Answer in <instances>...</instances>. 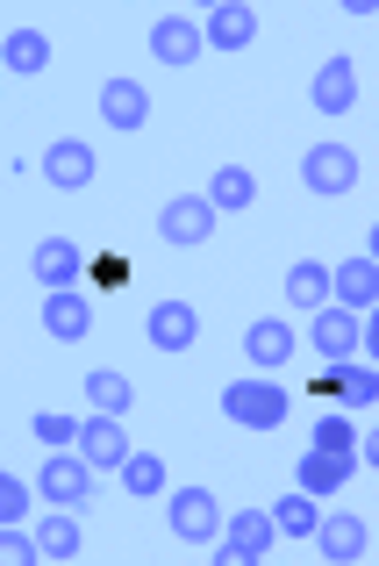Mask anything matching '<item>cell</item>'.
I'll return each mask as SVG.
<instances>
[{"instance_id": "cell-28", "label": "cell", "mask_w": 379, "mask_h": 566, "mask_svg": "<svg viewBox=\"0 0 379 566\" xmlns=\"http://www.w3.org/2000/svg\"><path fill=\"white\" fill-rule=\"evenodd\" d=\"M337 387L351 395V409H372V401H379V374H372L366 359H344L337 366Z\"/></svg>"}, {"instance_id": "cell-19", "label": "cell", "mask_w": 379, "mask_h": 566, "mask_svg": "<svg viewBox=\"0 0 379 566\" xmlns=\"http://www.w3.org/2000/svg\"><path fill=\"white\" fill-rule=\"evenodd\" d=\"M308 94H315V108H323V115H344L358 101V65H351V57H323V72H315Z\"/></svg>"}, {"instance_id": "cell-3", "label": "cell", "mask_w": 379, "mask_h": 566, "mask_svg": "<svg viewBox=\"0 0 379 566\" xmlns=\"http://www.w3.org/2000/svg\"><path fill=\"white\" fill-rule=\"evenodd\" d=\"M36 488H43V502H51V510H80V502L94 495V467H86L80 452H72V459L51 452V459L36 467Z\"/></svg>"}, {"instance_id": "cell-30", "label": "cell", "mask_w": 379, "mask_h": 566, "mask_svg": "<svg viewBox=\"0 0 379 566\" xmlns=\"http://www.w3.org/2000/svg\"><path fill=\"white\" fill-rule=\"evenodd\" d=\"M308 438H315V452H351V444H358V430L344 423V416H315V430H308Z\"/></svg>"}, {"instance_id": "cell-12", "label": "cell", "mask_w": 379, "mask_h": 566, "mask_svg": "<svg viewBox=\"0 0 379 566\" xmlns=\"http://www.w3.org/2000/svg\"><path fill=\"white\" fill-rule=\"evenodd\" d=\"M329 294H337V308H351V316H366L379 302V259L372 251H358V259H344L337 273H329Z\"/></svg>"}, {"instance_id": "cell-32", "label": "cell", "mask_w": 379, "mask_h": 566, "mask_svg": "<svg viewBox=\"0 0 379 566\" xmlns=\"http://www.w3.org/2000/svg\"><path fill=\"white\" fill-rule=\"evenodd\" d=\"M22 516H29V488L14 473H0V524H22Z\"/></svg>"}, {"instance_id": "cell-17", "label": "cell", "mask_w": 379, "mask_h": 566, "mask_svg": "<svg viewBox=\"0 0 379 566\" xmlns=\"http://www.w3.org/2000/svg\"><path fill=\"white\" fill-rule=\"evenodd\" d=\"M244 352H251V366H265V374H280V366H294V352H301V337L286 331L280 316H257L251 331H244Z\"/></svg>"}, {"instance_id": "cell-26", "label": "cell", "mask_w": 379, "mask_h": 566, "mask_svg": "<svg viewBox=\"0 0 379 566\" xmlns=\"http://www.w3.org/2000/svg\"><path fill=\"white\" fill-rule=\"evenodd\" d=\"M115 473H123V488H129L136 502L165 495V459H150V452H129V459H123V467H115Z\"/></svg>"}, {"instance_id": "cell-1", "label": "cell", "mask_w": 379, "mask_h": 566, "mask_svg": "<svg viewBox=\"0 0 379 566\" xmlns=\"http://www.w3.org/2000/svg\"><path fill=\"white\" fill-rule=\"evenodd\" d=\"M222 416L244 430H280L286 416H294V401H286L280 380H230L222 387Z\"/></svg>"}, {"instance_id": "cell-15", "label": "cell", "mask_w": 379, "mask_h": 566, "mask_svg": "<svg viewBox=\"0 0 379 566\" xmlns=\"http://www.w3.org/2000/svg\"><path fill=\"white\" fill-rule=\"evenodd\" d=\"M251 36H257V8H244V0H222V8L201 14V43H215V51H244Z\"/></svg>"}, {"instance_id": "cell-16", "label": "cell", "mask_w": 379, "mask_h": 566, "mask_svg": "<svg viewBox=\"0 0 379 566\" xmlns=\"http://www.w3.org/2000/svg\"><path fill=\"white\" fill-rule=\"evenodd\" d=\"M80 265H86L80 237H43V244L29 251V273H36L43 287H72V280H80Z\"/></svg>"}, {"instance_id": "cell-6", "label": "cell", "mask_w": 379, "mask_h": 566, "mask_svg": "<svg viewBox=\"0 0 379 566\" xmlns=\"http://www.w3.org/2000/svg\"><path fill=\"white\" fill-rule=\"evenodd\" d=\"M158 237L165 244H208V237H215V208L201 201V193H172V201H165V216H158Z\"/></svg>"}, {"instance_id": "cell-29", "label": "cell", "mask_w": 379, "mask_h": 566, "mask_svg": "<svg viewBox=\"0 0 379 566\" xmlns=\"http://www.w3.org/2000/svg\"><path fill=\"white\" fill-rule=\"evenodd\" d=\"M29 430H36L51 452H72V444H80V423H72V416H57V409H36V416H29Z\"/></svg>"}, {"instance_id": "cell-20", "label": "cell", "mask_w": 379, "mask_h": 566, "mask_svg": "<svg viewBox=\"0 0 379 566\" xmlns=\"http://www.w3.org/2000/svg\"><path fill=\"white\" fill-rule=\"evenodd\" d=\"M215 216H244V208L257 201V172H244V166H222V172H208V193H201Z\"/></svg>"}, {"instance_id": "cell-27", "label": "cell", "mask_w": 379, "mask_h": 566, "mask_svg": "<svg viewBox=\"0 0 379 566\" xmlns=\"http://www.w3.org/2000/svg\"><path fill=\"white\" fill-rule=\"evenodd\" d=\"M86 401H94L101 416H123V409H129V374H108V366H94V374H86Z\"/></svg>"}, {"instance_id": "cell-4", "label": "cell", "mask_w": 379, "mask_h": 566, "mask_svg": "<svg viewBox=\"0 0 379 566\" xmlns=\"http://www.w3.org/2000/svg\"><path fill=\"white\" fill-rule=\"evenodd\" d=\"M172 538H187V545H215V531H222V502L208 495V488H172Z\"/></svg>"}, {"instance_id": "cell-13", "label": "cell", "mask_w": 379, "mask_h": 566, "mask_svg": "<svg viewBox=\"0 0 379 566\" xmlns=\"http://www.w3.org/2000/svg\"><path fill=\"white\" fill-rule=\"evenodd\" d=\"M43 180H51L57 193H80L86 180H94V144L86 137H57L51 151H43Z\"/></svg>"}, {"instance_id": "cell-23", "label": "cell", "mask_w": 379, "mask_h": 566, "mask_svg": "<svg viewBox=\"0 0 379 566\" xmlns=\"http://www.w3.org/2000/svg\"><path fill=\"white\" fill-rule=\"evenodd\" d=\"M0 57H8V72H22V80H36V72L51 65V36H43V29H14V36L0 43Z\"/></svg>"}, {"instance_id": "cell-2", "label": "cell", "mask_w": 379, "mask_h": 566, "mask_svg": "<svg viewBox=\"0 0 379 566\" xmlns=\"http://www.w3.org/2000/svg\"><path fill=\"white\" fill-rule=\"evenodd\" d=\"M272 538H280V531H272L265 510H236L230 531H215V566H257L272 553Z\"/></svg>"}, {"instance_id": "cell-24", "label": "cell", "mask_w": 379, "mask_h": 566, "mask_svg": "<svg viewBox=\"0 0 379 566\" xmlns=\"http://www.w3.org/2000/svg\"><path fill=\"white\" fill-rule=\"evenodd\" d=\"M265 516H272V531H286V538H308L323 510H315V495H308V488H294V495H280Z\"/></svg>"}, {"instance_id": "cell-14", "label": "cell", "mask_w": 379, "mask_h": 566, "mask_svg": "<svg viewBox=\"0 0 379 566\" xmlns=\"http://www.w3.org/2000/svg\"><path fill=\"white\" fill-rule=\"evenodd\" d=\"M208 43H201V22L193 14H165V22H150V57L158 65H193Z\"/></svg>"}, {"instance_id": "cell-22", "label": "cell", "mask_w": 379, "mask_h": 566, "mask_svg": "<svg viewBox=\"0 0 379 566\" xmlns=\"http://www.w3.org/2000/svg\"><path fill=\"white\" fill-rule=\"evenodd\" d=\"M286 302H294V308H329V265L323 259H294V273H286Z\"/></svg>"}, {"instance_id": "cell-10", "label": "cell", "mask_w": 379, "mask_h": 566, "mask_svg": "<svg viewBox=\"0 0 379 566\" xmlns=\"http://www.w3.org/2000/svg\"><path fill=\"white\" fill-rule=\"evenodd\" d=\"M315 545H323V559H337V566H351V559H366L372 553V531H366V516H315V531H308Z\"/></svg>"}, {"instance_id": "cell-8", "label": "cell", "mask_w": 379, "mask_h": 566, "mask_svg": "<svg viewBox=\"0 0 379 566\" xmlns=\"http://www.w3.org/2000/svg\"><path fill=\"white\" fill-rule=\"evenodd\" d=\"M144 337H150V352L172 359V352H187L193 337H201V308H193V302H158L144 316Z\"/></svg>"}, {"instance_id": "cell-18", "label": "cell", "mask_w": 379, "mask_h": 566, "mask_svg": "<svg viewBox=\"0 0 379 566\" xmlns=\"http://www.w3.org/2000/svg\"><path fill=\"white\" fill-rule=\"evenodd\" d=\"M101 123L108 129H144L150 123V86L144 80H108L101 86Z\"/></svg>"}, {"instance_id": "cell-31", "label": "cell", "mask_w": 379, "mask_h": 566, "mask_svg": "<svg viewBox=\"0 0 379 566\" xmlns=\"http://www.w3.org/2000/svg\"><path fill=\"white\" fill-rule=\"evenodd\" d=\"M0 566H43L36 538H22V531H14V524H0Z\"/></svg>"}, {"instance_id": "cell-7", "label": "cell", "mask_w": 379, "mask_h": 566, "mask_svg": "<svg viewBox=\"0 0 379 566\" xmlns=\"http://www.w3.org/2000/svg\"><path fill=\"white\" fill-rule=\"evenodd\" d=\"M72 452H80L86 459V467H94V473H115V467H123V459H129V438H123V416H86V423H80V444H72Z\"/></svg>"}, {"instance_id": "cell-11", "label": "cell", "mask_w": 379, "mask_h": 566, "mask_svg": "<svg viewBox=\"0 0 379 566\" xmlns=\"http://www.w3.org/2000/svg\"><path fill=\"white\" fill-rule=\"evenodd\" d=\"M43 331H51L57 345H80V337L94 331V302H86L80 287H51L43 294Z\"/></svg>"}, {"instance_id": "cell-25", "label": "cell", "mask_w": 379, "mask_h": 566, "mask_svg": "<svg viewBox=\"0 0 379 566\" xmlns=\"http://www.w3.org/2000/svg\"><path fill=\"white\" fill-rule=\"evenodd\" d=\"M80 545H86V538H80V524H72V516L51 510V516L36 524V553H43V559H80Z\"/></svg>"}, {"instance_id": "cell-21", "label": "cell", "mask_w": 379, "mask_h": 566, "mask_svg": "<svg viewBox=\"0 0 379 566\" xmlns=\"http://www.w3.org/2000/svg\"><path fill=\"white\" fill-rule=\"evenodd\" d=\"M351 467H358L351 452H308L301 459V488H308V495H337V488L351 481Z\"/></svg>"}, {"instance_id": "cell-5", "label": "cell", "mask_w": 379, "mask_h": 566, "mask_svg": "<svg viewBox=\"0 0 379 566\" xmlns=\"http://www.w3.org/2000/svg\"><path fill=\"white\" fill-rule=\"evenodd\" d=\"M301 180H308V193L337 201V193H351V187H358V158L344 151V144H315V151L301 158Z\"/></svg>"}, {"instance_id": "cell-9", "label": "cell", "mask_w": 379, "mask_h": 566, "mask_svg": "<svg viewBox=\"0 0 379 566\" xmlns=\"http://www.w3.org/2000/svg\"><path fill=\"white\" fill-rule=\"evenodd\" d=\"M358 345H366V331H358V316L351 308H315V359L323 366H344V359H358Z\"/></svg>"}]
</instances>
